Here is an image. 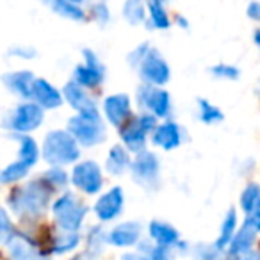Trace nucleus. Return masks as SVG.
I'll list each match as a JSON object with an SVG mask.
<instances>
[{
    "label": "nucleus",
    "instance_id": "1",
    "mask_svg": "<svg viewBox=\"0 0 260 260\" xmlns=\"http://www.w3.org/2000/svg\"><path fill=\"white\" fill-rule=\"evenodd\" d=\"M52 189L43 180L27 182L22 187H16L9 194V207L20 217H38L47 210L50 203Z\"/></svg>",
    "mask_w": 260,
    "mask_h": 260
},
{
    "label": "nucleus",
    "instance_id": "2",
    "mask_svg": "<svg viewBox=\"0 0 260 260\" xmlns=\"http://www.w3.org/2000/svg\"><path fill=\"white\" fill-rule=\"evenodd\" d=\"M40 153L48 164L61 168L79 160L80 146L77 145V141L66 130H50L45 136V141Z\"/></svg>",
    "mask_w": 260,
    "mask_h": 260
},
{
    "label": "nucleus",
    "instance_id": "3",
    "mask_svg": "<svg viewBox=\"0 0 260 260\" xmlns=\"http://www.w3.org/2000/svg\"><path fill=\"white\" fill-rule=\"evenodd\" d=\"M70 136L77 141L79 146H87L93 148L104 143L107 130L102 121L100 112L98 114H75L68 119V128H66Z\"/></svg>",
    "mask_w": 260,
    "mask_h": 260
},
{
    "label": "nucleus",
    "instance_id": "4",
    "mask_svg": "<svg viewBox=\"0 0 260 260\" xmlns=\"http://www.w3.org/2000/svg\"><path fill=\"white\" fill-rule=\"evenodd\" d=\"M45 119V111L34 102H22L15 109L8 112V116L2 121V126L6 130H11L15 134L27 136L32 130L40 128V125Z\"/></svg>",
    "mask_w": 260,
    "mask_h": 260
},
{
    "label": "nucleus",
    "instance_id": "5",
    "mask_svg": "<svg viewBox=\"0 0 260 260\" xmlns=\"http://www.w3.org/2000/svg\"><path fill=\"white\" fill-rule=\"evenodd\" d=\"M52 210H54V217L57 224L66 232L79 230L87 214V207L72 192H64L61 198L55 200Z\"/></svg>",
    "mask_w": 260,
    "mask_h": 260
},
{
    "label": "nucleus",
    "instance_id": "6",
    "mask_svg": "<svg viewBox=\"0 0 260 260\" xmlns=\"http://www.w3.org/2000/svg\"><path fill=\"white\" fill-rule=\"evenodd\" d=\"M130 175L141 187L153 191L160 184V159L153 152H139L130 160Z\"/></svg>",
    "mask_w": 260,
    "mask_h": 260
},
{
    "label": "nucleus",
    "instance_id": "7",
    "mask_svg": "<svg viewBox=\"0 0 260 260\" xmlns=\"http://www.w3.org/2000/svg\"><path fill=\"white\" fill-rule=\"evenodd\" d=\"M136 100H138L139 107L143 109V112H150L157 119H168L171 116V112H173L171 94L162 87L141 84L138 87V91H136Z\"/></svg>",
    "mask_w": 260,
    "mask_h": 260
},
{
    "label": "nucleus",
    "instance_id": "8",
    "mask_svg": "<svg viewBox=\"0 0 260 260\" xmlns=\"http://www.w3.org/2000/svg\"><path fill=\"white\" fill-rule=\"evenodd\" d=\"M138 73L141 75L143 84H150V86L162 87L164 84L170 82L171 79V68L168 64V61L162 57L157 48H153L150 45V48L146 50V54L143 55V59L138 64Z\"/></svg>",
    "mask_w": 260,
    "mask_h": 260
},
{
    "label": "nucleus",
    "instance_id": "9",
    "mask_svg": "<svg viewBox=\"0 0 260 260\" xmlns=\"http://www.w3.org/2000/svg\"><path fill=\"white\" fill-rule=\"evenodd\" d=\"M82 57L84 61L73 68V82L84 89H94L105 80V64L91 48H84Z\"/></svg>",
    "mask_w": 260,
    "mask_h": 260
},
{
    "label": "nucleus",
    "instance_id": "10",
    "mask_svg": "<svg viewBox=\"0 0 260 260\" xmlns=\"http://www.w3.org/2000/svg\"><path fill=\"white\" fill-rule=\"evenodd\" d=\"M72 184L86 194H96L104 185V175L94 160H82L72 171Z\"/></svg>",
    "mask_w": 260,
    "mask_h": 260
},
{
    "label": "nucleus",
    "instance_id": "11",
    "mask_svg": "<svg viewBox=\"0 0 260 260\" xmlns=\"http://www.w3.org/2000/svg\"><path fill=\"white\" fill-rule=\"evenodd\" d=\"M185 139H187V132L180 123L173 121V119H166L164 123H159L152 132V143L166 152H171V150L184 145Z\"/></svg>",
    "mask_w": 260,
    "mask_h": 260
},
{
    "label": "nucleus",
    "instance_id": "12",
    "mask_svg": "<svg viewBox=\"0 0 260 260\" xmlns=\"http://www.w3.org/2000/svg\"><path fill=\"white\" fill-rule=\"evenodd\" d=\"M62 100L70 104V107L75 109L77 114H98V102L94 96H91L89 91L80 87L73 80H70L62 87Z\"/></svg>",
    "mask_w": 260,
    "mask_h": 260
},
{
    "label": "nucleus",
    "instance_id": "13",
    "mask_svg": "<svg viewBox=\"0 0 260 260\" xmlns=\"http://www.w3.org/2000/svg\"><path fill=\"white\" fill-rule=\"evenodd\" d=\"M104 114L112 126H121L132 118V102L125 93L111 94L104 100Z\"/></svg>",
    "mask_w": 260,
    "mask_h": 260
},
{
    "label": "nucleus",
    "instance_id": "14",
    "mask_svg": "<svg viewBox=\"0 0 260 260\" xmlns=\"http://www.w3.org/2000/svg\"><path fill=\"white\" fill-rule=\"evenodd\" d=\"M30 102H34L43 111H47V109L61 107L64 100H62V94L57 87L52 86L48 80L36 77V80L32 84V91H30Z\"/></svg>",
    "mask_w": 260,
    "mask_h": 260
},
{
    "label": "nucleus",
    "instance_id": "15",
    "mask_svg": "<svg viewBox=\"0 0 260 260\" xmlns=\"http://www.w3.org/2000/svg\"><path fill=\"white\" fill-rule=\"evenodd\" d=\"M123 203H125V196H123L121 187H112L109 189L105 194L98 198L96 205H94V212L102 221H112L121 214Z\"/></svg>",
    "mask_w": 260,
    "mask_h": 260
},
{
    "label": "nucleus",
    "instance_id": "16",
    "mask_svg": "<svg viewBox=\"0 0 260 260\" xmlns=\"http://www.w3.org/2000/svg\"><path fill=\"white\" fill-rule=\"evenodd\" d=\"M119 134H121L123 146H125V150L128 153L130 152L139 153L145 150L146 139H148V132L139 125L136 118H130L126 123H123V125L119 126Z\"/></svg>",
    "mask_w": 260,
    "mask_h": 260
},
{
    "label": "nucleus",
    "instance_id": "17",
    "mask_svg": "<svg viewBox=\"0 0 260 260\" xmlns=\"http://www.w3.org/2000/svg\"><path fill=\"white\" fill-rule=\"evenodd\" d=\"M258 228H260L258 214L248 216V219L242 224V228L237 234H234V237H232V241H230L232 255H237V253L251 249L253 242H255V239H256V234H258Z\"/></svg>",
    "mask_w": 260,
    "mask_h": 260
},
{
    "label": "nucleus",
    "instance_id": "18",
    "mask_svg": "<svg viewBox=\"0 0 260 260\" xmlns=\"http://www.w3.org/2000/svg\"><path fill=\"white\" fill-rule=\"evenodd\" d=\"M34 80H36V75L32 72H29V70H18V72H9L6 75H2V82L13 94L29 102Z\"/></svg>",
    "mask_w": 260,
    "mask_h": 260
},
{
    "label": "nucleus",
    "instance_id": "19",
    "mask_svg": "<svg viewBox=\"0 0 260 260\" xmlns=\"http://www.w3.org/2000/svg\"><path fill=\"white\" fill-rule=\"evenodd\" d=\"M9 251L11 260H47V256L41 255L36 244L25 235H13L9 241Z\"/></svg>",
    "mask_w": 260,
    "mask_h": 260
},
{
    "label": "nucleus",
    "instance_id": "20",
    "mask_svg": "<svg viewBox=\"0 0 260 260\" xmlns=\"http://www.w3.org/2000/svg\"><path fill=\"white\" fill-rule=\"evenodd\" d=\"M170 0H145V6L148 9V29L168 30L171 27V18L166 11V6Z\"/></svg>",
    "mask_w": 260,
    "mask_h": 260
},
{
    "label": "nucleus",
    "instance_id": "21",
    "mask_svg": "<svg viewBox=\"0 0 260 260\" xmlns=\"http://www.w3.org/2000/svg\"><path fill=\"white\" fill-rule=\"evenodd\" d=\"M139 235H141V224L128 221L118 224L109 235V241L114 246H132L139 241Z\"/></svg>",
    "mask_w": 260,
    "mask_h": 260
},
{
    "label": "nucleus",
    "instance_id": "22",
    "mask_svg": "<svg viewBox=\"0 0 260 260\" xmlns=\"http://www.w3.org/2000/svg\"><path fill=\"white\" fill-rule=\"evenodd\" d=\"M43 4L61 18L72 20V22H84L86 20V11L80 6L72 4L68 0H43Z\"/></svg>",
    "mask_w": 260,
    "mask_h": 260
},
{
    "label": "nucleus",
    "instance_id": "23",
    "mask_svg": "<svg viewBox=\"0 0 260 260\" xmlns=\"http://www.w3.org/2000/svg\"><path fill=\"white\" fill-rule=\"evenodd\" d=\"M130 153L125 150V146L121 145H114L111 150H109V155H107V160H105V170L107 173L111 175H123L130 166Z\"/></svg>",
    "mask_w": 260,
    "mask_h": 260
},
{
    "label": "nucleus",
    "instance_id": "24",
    "mask_svg": "<svg viewBox=\"0 0 260 260\" xmlns=\"http://www.w3.org/2000/svg\"><path fill=\"white\" fill-rule=\"evenodd\" d=\"M150 235L159 246H173L178 244V232L171 224L162 221H152L150 223Z\"/></svg>",
    "mask_w": 260,
    "mask_h": 260
},
{
    "label": "nucleus",
    "instance_id": "25",
    "mask_svg": "<svg viewBox=\"0 0 260 260\" xmlns=\"http://www.w3.org/2000/svg\"><path fill=\"white\" fill-rule=\"evenodd\" d=\"M196 116L202 123L205 125H217L224 119V114L217 105L212 102L205 100V98H198L196 100Z\"/></svg>",
    "mask_w": 260,
    "mask_h": 260
},
{
    "label": "nucleus",
    "instance_id": "26",
    "mask_svg": "<svg viewBox=\"0 0 260 260\" xmlns=\"http://www.w3.org/2000/svg\"><path fill=\"white\" fill-rule=\"evenodd\" d=\"M123 18L130 25H139L146 22V6L145 0H125L123 4Z\"/></svg>",
    "mask_w": 260,
    "mask_h": 260
},
{
    "label": "nucleus",
    "instance_id": "27",
    "mask_svg": "<svg viewBox=\"0 0 260 260\" xmlns=\"http://www.w3.org/2000/svg\"><path fill=\"white\" fill-rule=\"evenodd\" d=\"M40 146L36 145L32 138L29 136H20L18 139V159L23 160L25 164H29L30 168L36 166V162L40 160Z\"/></svg>",
    "mask_w": 260,
    "mask_h": 260
},
{
    "label": "nucleus",
    "instance_id": "28",
    "mask_svg": "<svg viewBox=\"0 0 260 260\" xmlns=\"http://www.w3.org/2000/svg\"><path fill=\"white\" fill-rule=\"evenodd\" d=\"M29 171H30L29 164H25L23 160L16 159L0 171V182H2V184H15V182L25 178L27 175H29Z\"/></svg>",
    "mask_w": 260,
    "mask_h": 260
},
{
    "label": "nucleus",
    "instance_id": "29",
    "mask_svg": "<svg viewBox=\"0 0 260 260\" xmlns=\"http://www.w3.org/2000/svg\"><path fill=\"white\" fill-rule=\"evenodd\" d=\"M258 205H260V189L256 184L246 185V189L241 194V207L248 216L258 214Z\"/></svg>",
    "mask_w": 260,
    "mask_h": 260
},
{
    "label": "nucleus",
    "instance_id": "30",
    "mask_svg": "<svg viewBox=\"0 0 260 260\" xmlns=\"http://www.w3.org/2000/svg\"><path fill=\"white\" fill-rule=\"evenodd\" d=\"M235 224H237V214H235V210L232 209V210H228L226 217H224L223 224H221V234L216 242L217 249H223L230 244L232 237H234V234H235Z\"/></svg>",
    "mask_w": 260,
    "mask_h": 260
},
{
    "label": "nucleus",
    "instance_id": "31",
    "mask_svg": "<svg viewBox=\"0 0 260 260\" xmlns=\"http://www.w3.org/2000/svg\"><path fill=\"white\" fill-rule=\"evenodd\" d=\"M41 180L48 185L50 189H64L66 185L70 184V177L62 168H57V166H52L48 171H45Z\"/></svg>",
    "mask_w": 260,
    "mask_h": 260
},
{
    "label": "nucleus",
    "instance_id": "32",
    "mask_svg": "<svg viewBox=\"0 0 260 260\" xmlns=\"http://www.w3.org/2000/svg\"><path fill=\"white\" fill-rule=\"evenodd\" d=\"M210 75L221 80H237L241 77V70L234 64H228V62H219V64H214L210 68Z\"/></svg>",
    "mask_w": 260,
    "mask_h": 260
},
{
    "label": "nucleus",
    "instance_id": "33",
    "mask_svg": "<svg viewBox=\"0 0 260 260\" xmlns=\"http://www.w3.org/2000/svg\"><path fill=\"white\" fill-rule=\"evenodd\" d=\"M80 237L75 232H66V234H61L59 237H55L54 241V253H66L70 249H73L77 244H79Z\"/></svg>",
    "mask_w": 260,
    "mask_h": 260
},
{
    "label": "nucleus",
    "instance_id": "34",
    "mask_svg": "<svg viewBox=\"0 0 260 260\" xmlns=\"http://www.w3.org/2000/svg\"><path fill=\"white\" fill-rule=\"evenodd\" d=\"M89 13H91V18H93L100 27H105L109 22H111V9H109V6L105 4L104 0L94 2V4L91 6Z\"/></svg>",
    "mask_w": 260,
    "mask_h": 260
},
{
    "label": "nucleus",
    "instance_id": "35",
    "mask_svg": "<svg viewBox=\"0 0 260 260\" xmlns=\"http://www.w3.org/2000/svg\"><path fill=\"white\" fill-rule=\"evenodd\" d=\"M13 235H15V230H13L11 219H9L8 212L0 207V242H9Z\"/></svg>",
    "mask_w": 260,
    "mask_h": 260
},
{
    "label": "nucleus",
    "instance_id": "36",
    "mask_svg": "<svg viewBox=\"0 0 260 260\" xmlns=\"http://www.w3.org/2000/svg\"><path fill=\"white\" fill-rule=\"evenodd\" d=\"M9 57H16V59H25V61H30V59L36 57V48L27 47V45H16V47L9 48Z\"/></svg>",
    "mask_w": 260,
    "mask_h": 260
},
{
    "label": "nucleus",
    "instance_id": "37",
    "mask_svg": "<svg viewBox=\"0 0 260 260\" xmlns=\"http://www.w3.org/2000/svg\"><path fill=\"white\" fill-rule=\"evenodd\" d=\"M148 48H150V43H141V45H138L134 50L130 52L128 57H126V62H128L130 68H134V70L138 68L139 61L143 59V55L146 54V50H148Z\"/></svg>",
    "mask_w": 260,
    "mask_h": 260
},
{
    "label": "nucleus",
    "instance_id": "38",
    "mask_svg": "<svg viewBox=\"0 0 260 260\" xmlns=\"http://www.w3.org/2000/svg\"><path fill=\"white\" fill-rule=\"evenodd\" d=\"M136 119H138V123L148 132V134H152L153 128L159 125V119H157L153 114H150V112H141V114L136 116Z\"/></svg>",
    "mask_w": 260,
    "mask_h": 260
},
{
    "label": "nucleus",
    "instance_id": "39",
    "mask_svg": "<svg viewBox=\"0 0 260 260\" xmlns=\"http://www.w3.org/2000/svg\"><path fill=\"white\" fill-rule=\"evenodd\" d=\"M150 260H173V258H171V251L168 246H157V248L150 249Z\"/></svg>",
    "mask_w": 260,
    "mask_h": 260
},
{
    "label": "nucleus",
    "instance_id": "40",
    "mask_svg": "<svg viewBox=\"0 0 260 260\" xmlns=\"http://www.w3.org/2000/svg\"><path fill=\"white\" fill-rule=\"evenodd\" d=\"M104 241H105V237H104V234H102V230L100 228H93L91 230V234H89V246L93 249H102V246H104Z\"/></svg>",
    "mask_w": 260,
    "mask_h": 260
},
{
    "label": "nucleus",
    "instance_id": "41",
    "mask_svg": "<svg viewBox=\"0 0 260 260\" xmlns=\"http://www.w3.org/2000/svg\"><path fill=\"white\" fill-rule=\"evenodd\" d=\"M246 15H248V18L253 20V22H258L260 20V2L258 0L249 2L248 8H246Z\"/></svg>",
    "mask_w": 260,
    "mask_h": 260
},
{
    "label": "nucleus",
    "instance_id": "42",
    "mask_svg": "<svg viewBox=\"0 0 260 260\" xmlns=\"http://www.w3.org/2000/svg\"><path fill=\"white\" fill-rule=\"evenodd\" d=\"M121 260H150V256H145L141 253H125Z\"/></svg>",
    "mask_w": 260,
    "mask_h": 260
},
{
    "label": "nucleus",
    "instance_id": "43",
    "mask_svg": "<svg viewBox=\"0 0 260 260\" xmlns=\"http://www.w3.org/2000/svg\"><path fill=\"white\" fill-rule=\"evenodd\" d=\"M175 23H177L180 29H184V30H187L189 29V20L187 18H184L182 15H178V16H175Z\"/></svg>",
    "mask_w": 260,
    "mask_h": 260
},
{
    "label": "nucleus",
    "instance_id": "44",
    "mask_svg": "<svg viewBox=\"0 0 260 260\" xmlns=\"http://www.w3.org/2000/svg\"><path fill=\"white\" fill-rule=\"evenodd\" d=\"M68 2H72V4H75V6H82V4H86L87 0H68Z\"/></svg>",
    "mask_w": 260,
    "mask_h": 260
},
{
    "label": "nucleus",
    "instance_id": "45",
    "mask_svg": "<svg viewBox=\"0 0 260 260\" xmlns=\"http://www.w3.org/2000/svg\"><path fill=\"white\" fill-rule=\"evenodd\" d=\"M253 40H255V45L260 43V32H258V29L255 30V36H253Z\"/></svg>",
    "mask_w": 260,
    "mask_h": 260
},
{
    "label": "nucleus",
    "instance_id": "46",
    "mask_svg": "<svg viewBox=\"0 0 260 260\" xmlns=\"http://www.w3.org/2000/svg\"><path fill=\"white\" fill-rule=\"evenodd\" d=\"M104 2H105V0H104Z\"/></svg>",
    "mask_w": 260,
    "mask_h": 260
}]
</instances>
